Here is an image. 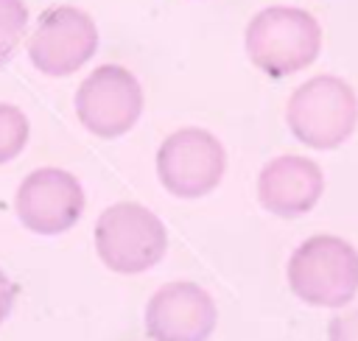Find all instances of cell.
<instances>
[{
  "mask_svg": "<svg viewBox=\"0 0 358 341\" xmlns=\"http://www.w3.org/2000/svg\"><path fill=\"white\" fill-rule=\"evenodd\" d=\"M243 48L260 73L268 78H285L319 59L322 28L305 8L268 6L249 20Z\"/></svg>",
  "mask_w": 358,
  "mask_h": 341,
  "instance_id": "1",
  "label": "cell"
},
{
  "mask_svg": "<svg viewBox=\"0 0 358 341\" xmlns=\"http://www.w3.org/2000/svg\"><path fill=\"white\" fill-rule=\"evenodd\" d=\"M294 296L313 307H344L358 293V252L336 235L302 240L285 268Z\"/></svg>",
  "mask_w": 358,
  "mask_h": 341,
  "instance_id": "2",
  "label": "cell"
},
{
  "mask_svg": "<svg viewBox=\"0 0 358 341\" xmlns=\"http://www.w3.org/2000/svg\"><path fill=\"white\" fill-rule=\"evenodd\" d=\"M291 134L316 151H330L347 143L358 123L355 89L336 75H313L299 84L285 106Z\"/></svg>",
  "mask_w": 358,
  "mask_h": 341,
  "instance_id": "3",
  "label": "cell"
},
{
  "mask_svg": "<svg viewBox=\"0 0 358 341\" xmlns=\"http://www.w3.org/2000/svg\"><path fill=\"white\" fill-rule=\"evenodd\" d=\"M95 252L117 274H140L168 252L165 224L137 201H115L95 221Z\"/></svg>",
  "mask_w": 358,
  "mask_h": 341,
  "instance_id": "4",
  "label": "cell"
},
{
  "mask_svg": "<svg viewBox=\"0 0 358 341\" xmlns=\"http://www.w3.org/2000/svg\"><path fill=\"white\" fill-rule=\"evenodd\" d=\"M227 170L221 140L199 126L171 131L157 148V179L176 198H201L213 193Z\"/></svg>",
  "mask_w": 358,
  "mask_h": 341,
  "instance_id": "5",
  "label": "cell"
},
{
  "mask_svg": "<svg viewBox=\"0 0 358 341\" xmlns=\"http://www.w3.org/2000/svg\"><path fill=\"white\" fill-rule=\"evenodd\" d=\"M76 115L81 126L101 140L123 137L143 115V87L131 70L101 64L78 84Z\"/></svg>",
  "mask_w": 358,
  "mask_h": 341,
  "instance_id": "6",
  "label": "cell"
},
{
  "mask_svg": "<svg viewBox=\"0 0 358 341\" xmlns=\"http://www.w3.org/2000/svg\"><path fill=\"white\" fill-rule=\"evenodd\" d=\"M98 50L95 20L76 6H53L39 14L28 36L31 64L53 78L73 75Z\"/></svg>",
  "mask_w": 358,
  "mask_h": 341,
  "instance_id": "7",
  "label": "cell"
},
{
  "mask_svg": "<svg viewBox=\"0 0 358 341\" xmlns=\"http://www.w3.org/2000/svg\"><path fill=\"white\" fill-rule=\"evenodd\" d=\"M87 196L81 182L64 168L31 170L14 196L20 224L36 235H62L81 218Z\"/></svg>",
  "mask_w": 358,
  "mask_h": 341,
  "instance_id": "8",
  "label": "cell"
},
{
  "mask_svg": "<svg viewBox=\"0 0 358 341\" xmlns=\"http://www.w3.org/2000/svg\"><path fill=\"white\" fill-rule=\"evenodd\" d=\"M215 324L213 296L190 280L165 282L145 305V335L151 341H207Z\"/></svg>",
  "mask_w": 358,
  "mask_h": 341,
  "instance_id": "9",
  "label": "cell"
},
{
  "mask_svg": "<svg viewBox=\"0 0 358 341\" xmlns=\"http://www.w3.org/2000/svg\"><path fill=\"white\" fill-rule=\"evenodd\" d=\"M324 193L322 168L299 154H282L263 165L257 173V201L263 210L280 218H296L310 212Z\"/></svg>",
  "mask_w": 358,
  "mask_h": 341,
  "instance_id": "10",
  "label": "cell"
},
{
  "mask_svg": "<svg viewBox=\"0 0 358 341\" xmlns=\"http://www.w3.org/2000/svg\"><path fill=\"white\" fill-rule=\"evenodd\" d=\"M31 134V123L14 103H0V165L22 154Z\"/></svg>",
  "mask_w": 358,
  "mask_h": 341,
  "instance_id": "11",
  "label": "cell"
},
{
  "mask_svg": "<svg viewBox=\"0 0 358 341\" xmlns=\"http://www.w3.org/2000/svg\"><path fill=\"white\" fill-rule=\"evenodd\" d=\"M28 31V6L22 0H0V64H6Z\"/></svg>",
  "mask_w": 358,
  "mask_h": 341,
  "instance_id": "12",
  "label": "cell"
},
{
  "mask_svg": "<svg viewBox=\"0 0 358 341\" xmlns=\"http://www.w3.org/2000/svg\"><path fill=\"white\" fill-rule=\"evenodd\" d=\"M327 341H358V307L336 313L327 324Z\"/></svg>",
  "mask_w": 358,
  "mask_h": 341,
  "instance_id": "13",
  "label": "cell"
},
{
  "mask_svg": "<svg viewBox=\"0 0 358 341\" xmlns=\"http://www.w3.org/2000/svg\"><path fill=\"white\" fill-rule=\"evenodd\" d=\"M14 299H17V285L8 280V274L0 268V324L8 319L11 307H14Z\"/></svg>",
  "mask_w": 358,
  "mask_h": 341,
  "instance_id": "14",
  "label": "cell"
}]
</instances>
